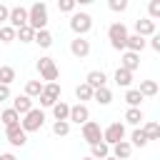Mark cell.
Wrapping results in <instances>:
<instances>
[{"mask_svg":"<svg viewBox=\"0 0 160 160\" xmlns=\"http://www.w3.org/2000/svg\"><path fill=\"white\" fill-rule=\"evenodd\" d=\"M142 100H145V98L140 95V90H138V88H130V90L125 92V102H128L130 108H140V102H142Z\"/></svg>","mask_w":160,"mask_h":160,"instance_id":"obj_25","label":"cell"},{"mask_svg":"<svg viewBox=\"0 0 160 160\" xmlns=\"http://www.w3.org/2000/svg\"><path fill=\"white\" fill-rule=\"evenodd\" d=\"M148 45V40L145 38H140V35H128V42H125V50H130V52H142V48Z\"/></svg>","mask_w":160,"mask_h":160,"instance_id":"obj_17","label":"cell"},{"mask_svg":"<svg viewBox=\"0 0 160 160\" xmlns=\"http://www.w3.org/2000/svg\"><path fill=\"white\" fill-rule=\"evenodd\" d=\"M28 25L38 32V30H45L48 25V5L45 2H35L28 8Z\"/></svg>","mask_w":160,"mask_h":160,"instance_id":"obj_1","label":"cell"},{"mask_svg":"<svg viewBox=\"0 0 160 160\" xmlns=\"http://www.w3.org/2000/svg\"><path fill=\"white\" fill-rule=\"evenodd\" d=\"M15 40H20V42H32V40H35V30H32L30 25H25V28H20V30H18Z\"/></svg>","mask_w":160,"mask_h":160,"instance_id":"obj_32","label":"cell"},{"mask_svg":"<svg viewBox=\"0 0 160 160\" xmlns=\"http://www.w3.org/2000/svg\"><path fill=\"white\" fill-rule=\"evenodd\" d=\"M82 160H92V158H82Z\"/></svg>","mask_w":160,"mask_h":160,"instance_id":"obj_44","label":"cell"},{"mask_svg":"<svg viewBox=\"0 0 160 160\" xmlns=\"http://www.w3.org/2000/svg\"><path fill=\"white\" fill-rule=\"evenodd\" d=\"M130 152H132V145L128 140H120L118 145H112V158H118V160H128Z\"/></svg>","mask_w":160,"mask_h":160,"instance_id":"obj_18","label":"cell"},{"mask_svg":"<svg viewBox=\"0 0 160 160\" xmlns=\"http://www.w3.org/2000/svg\"><path fill=\"white\" fill-rule=\"evenodd\" d=\"M120 140H125V125H122V122H110V125L102 130V142L118 145Z\"/></svg>","mask_w":160,"mask_h":160,"instance_id":"obj_5","label":"cell"},{"mask_svg":"<svg viewBox=\"0 0 160 160\" xmlns=\"http://www.w3.org/2000/svg\"><path fill=\"white\" fill-rule=\"evenodd\" d=\"M5 135H8V142H10L12 148H22V145L28 142V132L22 130V125H20V122H18V125L5 128Z\"/></svg>","mask_w":160,"mask_h":160,"instance_id":"obj_9","label":"cell"},{"mask_svg":"<svg viewBox=\"0 0 160 160\" xmlns=\"http://www.w3.org/2000/svg\"><path fill=\"white\" fill-rule=\"evenodd\" d=\"M90 158H92V160H105V158H110V145H108V142L90 145Z\"/></svg>","mask_w":160,"mask_h":160,"instance_id":"obj_19","label":"cell"},{"mask_svg":"<svg viewBox=\"0 0 160 160\" xmlns=\"http://www.w3.org/2000/svg\"><path fill=\"white\" fill-rule=\"evenodd\" d=\"M105 80H108V78H105V72H102V70H90V72H88V78H85V82H88L92 90L105 88Z\"/></svg>","mask_w":160,"mask_h":160,"instance_id":"obj_16","label":"cell"},{"mask_svg":"<svg viewBox=\"0 0 160 160\" xmlns=\"http://www.w3.org/2000/svg\"><path fill=\"white\" fill-rule=\"evenodd\" d=\"M38 70H40V78L48 80V82H55L58 80V65L52 58H40L38 60Z\"/></svg>","mask_w":160,"mask_h":160,"instance_id":"obj_7","label":"cell"},{"mask_svg":"<svg viewBox=\"0 0 160 160\" xmlns=\"http://www.w3.org/2000/svg\"><path fill=\"white\" fill-rule=\"evenodd\" d=\"M142 132H145V138L148 140H160V122H145L142 125Z\"/></svg>","mask_w":160,"mask_h":160,"instance_id":"obj_27","label":"cell"},{"mask_svg":"<svg viewBox=\"0 0 160 160\" xmlns=\"http://www.w3.org/2000/svg\"><path fill=\"white\" fill-rule=\"evenodd\" d=\"M58 10L60 12H72L75 10V0H58Z\"/></svg>","mask_w":160,"mask_h":160,"instance_id":"obj_38","label":"cell"},{"mask_svg":"<svg viewBox=\"0 0 160 160\" xmlns=\"http://www.w3.org/2000/svg\"><path fill=\"white\" fill-rule=\"evenodd\" d=\"M148 142H150V140L145 138L142 128H135V130H132V135H130V145H132V148H145Z\"/></svg>","mask_w":160,"mask_h":160,"instance_id":"obj_26","label":"cell"},{"mask_svg":"<svg viewBox=\"0 0 160 160\" xmlns=\"http://www.w3.org/2000/svg\"><path fill=\"white\" fill-rule=\"evenodd\" d=\"M108 8H110L112 12H125V10H128V0H110Z\"/></svg>","mask_w":160,"mask_h":160,"instance_id":"obj_37","label":"cell"},{"mask_svg":"<svg viewBox=\"0 0 160 160\" xmlns=\"http://www.w3.org/2000/svg\"><path fill=\"white\" fill-rule=\"evenodd\" d=\"M8 98H10V88H8V85H0V102L8 100Z\"/></svg>","mask_w":160,"mask_h":160,"instance_id":"obj_41","label":"cell"},{"mask_svg":"<svg viewBox=\"0 0 160 160\" xmlns=\"http://www.w3.org/2000/svg\"><path fill=\"white\" fill-rule=\"evenodd\" d=\"M52 115H55V120H68V118H70V105L62 102V100H58V102L52 105Z\"/></svg>","mask_w":160,"mask_h":160,"instance_id":"obj_23","label":"cell"},{"mask_svg":"<svg viewBox=\"0 0 160 160\" xmlns=\"http://www.w3.org/2000/svg\"><path fill=\"white\" fill-rule=\"evenodd\" d=\"M12 80H15V68H10V65H0V85H8V88H10Z\"/></svg>","mask_w":160,"mask_h":160,"instance_id":"obj_30","label":"cell"},{"mask_svg":"<svg viewBox=\"0 0 160 160\" xmlns=\"http://www.w3.org/2000/svg\"><path fill=\"white\" fill-rule=\"evenodd\" d=\"M142 120H145V118H142V110H140V108H128V110H125V122H130V125L138 128Z\"/></svg>","mask_w":160,"mask_h":160,"instance_id":"obj_24","label":"cell"},{"mask_svg":"<svg viewBox=\"0 0 160 160\" xmlns=\"http://www.w3.org/2000/svg\"><path fill=\"white\" fill-rule=\"evenodd\" d=\"M20 125H22V130H25V132H38V130L45 125V112H42V110H38V108H32L28 115H22Z\"/></svg>","mask_w":160,"mask_h":160,"instance_id":"obj_2","label":"cell"},{"mask_svg":"<svg viewBox=\"0 0 160 160\" xmlns=\"http://www.w3.org/2000/svg\"><path fill=\"white\" fill-rule=\"evenodd\" d=\"M0 160H18L12 152H5V155H0Z\"/></svg>","mask_w":160,"mask_h":160,"instance_id":"obj_42","label":"cell"},{"mask_svg":"<svg viewBox=\"0 0 160 160\" xmlns=\"http://www.w3.org/2000/svg\"><path fill=\"white\" fill-rule=\"evenodd\" d=\"M12 110H15L18 115H28V112L32 110V100H30L28 95H18V98L12 100Z\"/></svg>","mask_w":160,"mask_h":160,"instance_id":"obj_15","label":"cell"},{"mask_svg":"<svg viewBox=\"0 0 160 160\" xmlns=\"http://www.w3.org/2000/svg\"><path fill=\"white\" fill-rule=\"evenodd\" d=\"M148 18H150L152 22L160 18V0H150V2H148Z\"/></svg>","mask_w":160,"mask_h":160,"instance_id":"obj_36","label":"cell"},{"mask_svg":"<svg viewBox=\"0 0 160 160\" xmlns=\"http://www.w3.org/2000/svg\"><path fill=\"white\" fill-rule=\"evenodd\" d=\"M120 68H122V70H128V72H135V70L140 68V55H138V52L125 50V52H122V58H120Z\"/></svg>","mask_w":160,"mask_h":160,"instance_id":"obj_13","label":"cell"},{"mask_svg":"<svg viewBox=\"0 0 160 160\" xmlns=\"http://www.w3.org/2000/svg\"><path fill=\"white\" fill-rule=\"evenodd\" d=\"M38 100H40L42 108H52V105L60 100V85H58V82H48V85L42 88V95H40Z\"/></svg>","mask_w":160,"mask_h":160,"instance_id":"obj_8","label":"cell"},{"mask_svg":"<svg viewBox=\"0 0 160 160\" xmlns=\"http://www.w3.org/2000/svg\"><path fill=\"white\" fill-rule=\"evenodd\" d=\"M115 82H118L120 88H130V82H132V72L118 68V70H115Z\"/></svg>","mask_w":160,"mask_h":160,"instance_id":"obj_28","label":"cell"},{"mask_svg":"<svg viewBox=\"0 0 160 160\" xmlns=\"http://www.w3.org/2000/svg\"><path fill=\"white\" fill-rule=\"evenodd\" d=\"M88 120H90V110L85 108V102L70 105V118H68V122H75V125H85Z\"/></svg>","mask_w":160,"mask_h":160,"instance_id":"obj_11","label":"cell"},{"mask_svg":"<svg viewBox=\"0 0 160 160\" xmlns=\"http://www.w3.org/2000/svg\"><path fill=\"white\" fill-rule=\"evenodd\" d=\"M150 48H152L155 52H160V32H155V35L150 38Z\"/></svg>","mask_w":160,"mask_h":160,"instance_id":"obj_40","label":"cell"},{"mask_svg":"<svg viewBox=\"0 0 160 160\" xmlns=\"http://www.w3.org/2000/svg\"><path fill=\"white\" fill-rule=\"evenodd\" d=\"M52 132H55L58 138H65V135L70 132V122H68V120H55V122H52Z\"/></svg>","mask_w":160,"mask_h":160,"instance_id":"obj_34","label":"cell"},{"mask_svg":"<svg viewBox=\"0 0 160 160\" xmlns=\"http://www.w3.org/2000/svg\"><path fill=\"white\" fill-rule=\"evenodd\" d=\"M140 95L142 98H152V95H158V82L155 80H140Z\"/></svg>","mask_w":160,"mask_h":160,"instance_id":"obj_21","label":"cell"},{"mask_svg":"<svg viewBox=\"0 0 160 160\" xmlns=\"http://www.w3.org/2000/svg\"><path fill=\"white\" fill-rule=\"evenodd\" d=\"M105 160H118V158H112V155H110V158H105Z\"/></svg>","mask_w":160,"mask_h":160,"instance_id":"obj_43","label":"cell"},{"mask_svg":"<svg viewBox=\"0 0 160 160\" xmlns=\"http://www.w3.org/2000/svg\"><path fill=\"white\" fill-rule=\"evenodd\" d=\"M108 38H110V45L115 50H125V42H128V28L122 22H112L108 28Z\"/></svg>","mask_w":160,"mask_h":160,"instance_id":"obj_4","label":"cell"},{"mask_svg":"<svg viewBox=\"0 0 160 160\" xmlns=\"http://www.w3.org/2000/svg\"><path fill=\"white\" fill-rule=\"evenodd\" d=\"M70 28H72L75 38H85V32H90V28H92V18L88 12H72Z\"/></svg>","mask_w":160,"mask_h":160,"instance_id":"obj_3","label":"cell"},{"mask_svg":"<svg viewBox=\"0 0 160 160\" xmlns=\"http://www.w3.org/2000/svg\"><path fill=\"white\" fill-rule=\"evenodd\" d=\"M8 20H10V8L0 2V25H2V22H8Z\"/></svg>","mask_w":160,"mask_h":160,"instance_id":"obj_39","label":"cell"},{"mask_svg":"<svg viewBox=\"0 0 160 160\" xmlns=\"http://www.w3.org/2000/svg\"><path fill=\"white\" fill-rule=\"evenodd\" d=\"M135 35H140V38H152V35H155V22H152L150 18L135 20Z\"/></svg>","mask_w":160,"mask_h":160,"instance_id":"obj_14","label":"cell"},{"mask_svg":"<svg viewBox=\"0 0 160 160\" xmlns=\"http://www.w3.org/2000/svg\"><path fill=\"white\" fill-rule=\"evenodd\" d=\"M32 42H38L40 48H50V45H52V35H50L48 30H38V32H35V40H32Z\"/></svg>","mask_w":160,"mask_h":160,"instance_id":"obj_33","label":"cell"},{"mask_svg":"<svg viewBox=\"0 0 160 160\" xmlns=\"http://www.w3.org/2000/svg\"><path fill=\"white\" fill-rule=\"evenodd\" d=\"M8 25L15 28V30L25 28V25H28V8H22V5L10 8V20H8Z\"/></svg>","mask_w":160,"mask_h":160,"instance_id":"obj_10","label":"cell"},{"mask_svg":"<svg viewBox=\"0 0 160 160\" xmlns=\"http://www.w3.org/2000/svg\"><path fill=\"white\" fill-rule=\"evenodd\" d=\"M42 88H45V85H42L40 80H28V82H25V95H28L30 100H32V98H40V95H42Z\"/></svg>","mask_w":160,"mask_h":160,"instance_id":"obj_20","label":"cell"},{"mask_svg":"<svg viewBox=\"0 0 160 160\" xmlns=\"http://www.w3.org/2000/svg\"><path fill=\"white\" fill-rule=\"evenodd\" d=\"M92 100H95V102H100V105H110V100H112L110 88H108V85H105V88H98V90L92 92Z\"/></svg>","mask_w":160,"mask_h":160,"instance_id":"obj_22","label":"cell"},{"mask_svg":"<svg viewBox=\"0 0 160 160\" xmlns=\"http://www.w3.org/2000/svg\"><path fill=\"white\" fill-rule=\"evenodd\" d=\"M0 120H2V125H5V128H10V125H18V122H20V115H18L12 108H8V110H2Z\"/></svg>","mask_w":160,"mask_h":160,"instance_id":"obj_29","label":"cell"},{"mask_svg":"<svg viewBox=\"0 0 160 160\" xmlns=\"http://www.w3.org/2000/svg\"><path fill=\"white\" fill-rule=\"evenodd\" d=\"M15 35H18L15 28H10V25H2V28H0V40H2V42H12Z\"/></svg>","mask_w":160,"mask_h":160,"instance_id":"obj_35","label":"cell"},{"mask_svg":"<svg viewBox=\"0 0 160 160\" xmlns=\"http://www.w3.org/2000/svg\"><path fill=\"white\" fill-rule=\"evenodd\" d=\"M82 140H85L88 145H98V142H102V130H100V122L88 120V122L82 125Z\"/></svg>","mask_w":160,"mask_h":160,"instance_id":"obj_6","label":"cell"},{"mask_svg":"<svg viewBox=\"0 0 160 160\" xmlns=\"http://www.w3.org/2000/svg\"><path fill=\"white\" fill-rule=\"evenodd\" d=\"M70 52L75 55V58H88L90 55V40H85V38H75L72 42H70Z\"/></svg>","mask_w":160,"mask_h":160,"instance_id":"obj_12","label":"cell"},{"mask_svg":"<svg viewBox=\"0 0 160 160\" xmlns=\"http://www.w3.org/2000/svg\"><path fill=\"white\" fill-rule=\"evenodd\" d=\"M92 92H95V90H92L88 82H80V85L75 88V95H78L80 102H82V100H92Z\"/></svg>","mask_w":160,"mask_h":160,"instance_id":"obj_31","label":"cell"}]
</instances>
